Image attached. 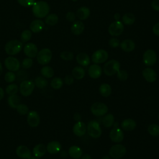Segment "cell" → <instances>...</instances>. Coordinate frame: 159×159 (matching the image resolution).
Wrapping results in <instances>:
<instances>
[{
	"mask_svg": "<svg viewBox=\"0 0 159 159\" xmlns=\"http://www.w3.org/2000/svg\"><path fill=\"white\" fill-rule=\"evenodd\" d=\"M50 12V6L48 4L43 1L35 2L32 6V12L35 17L37 18L45 17Z\"/></svg>",
	"mask_w": 159,
	"mask_h": 159,
	"instance_id": "1",
	"label": "cell"
},
{
	"mask_svg": "<svg viewBox=\"0 0 159 159\" xmlns=\"http://www.w3.org/2000/svg\"><path fill=\"white\" fill-rule=\"evenodd\" d=\"M23 43L18 40H12L9 41L4 47L6 53L10 55H15L19 53L22 49Z\"/></svg>",
	"mask_w": 159,
	"mask_h": 159,
	"instance_id": "2",
	"label": "cell"
},
{
	"mask_svg": "<svg viewBox=\"0 0 159 159\" xmlns=\"http://www.w3.org/2000/svg\"><path fill=\"white\" fill-rule=\"evenodd\" d=\"M120 64L116 60L107 61L103 66V72L107 76H111L116 74L120 70Z\"/></svg>",
	"mask_w": 159,
	"mask_h": 159,
	"instance_id": "3",
	"label": "cell"
},
{
	"mask_svg": "<svg viewBox=\"0 0 159 159\" xmlns=\"http://www.w3.org/2000/svg\"><path fill=\"white\" fill-rule=\"evenodd\" d=\"M87 132L93 139L99 138L102 134V130L99 122L95 120L89 122L87 125Z\"/></svg>",
	"mask_w": 159,
	"mask_h": 159,
	"instance_id": "4",
	"label": "cell"
},
{
	"mask_svg": "<svg viewBox=\"0 0 159 159\" xmlns=\"http://www.w3.org/2000/svg\"><path fill=\"white\" fill-rule=\"evenodd\" d=\"M52 52L50 49L44 48L40 50L37 55V62L42 65L48 64L52 60Z\"/></svg>",
	"mask_w": 159,
	"mask_h": 159,
	"instance_id": "5",
	"label": "cell"
},
{
	"mask_svg": "<svg viewBox=\"0 0 159 159\" xmlns=\"http://www.w3.org/2000/svg\"><path fill=\"white\" fill-rule=\"evenodd\" d=\"M127 152L125 147L122 144H116L112 145L109 151V154L111 157L114 159H119L124 157Z\"/></svg>",
	"mask_w": 159,
	"mask_h": 159,
	"instance_id": "6",
	"label": "cell"
},
{
	"mask_svg": "<svg viewBox=\"0 0 159 159\" xmlns=\"http://www.w3.org/2000/svg\"><path fill=\"white\" fill-rule=\"evenodd\" d=\"M34 88L35 84L32 80H24L20 83L19 91L23 96H30L33 93Z\"/></svg>",
	"mask_w": 159,
	"mask_h": 159,
	"instance_id": "7",
	"label": "cell"
},
{
	"mask_svg": "<svg viewBox=\"0 0 159 159\" xmlns=\"http://www.w3.org/2000/svg\"><path fill=\"white\" fill-rule=\"evenodd\" d=\"M124 30V24L120 20H115L108 27L109 34L113 37H117L122 34Z\"/></svg>",
	"mask_w": 159,
	"mask_h": 159,
	"instance_id": "8",
	"label": "cell"
},
{
	"mask_svg": "<svg viewBox=\"0 0 159 159\" xmlns=\"http://www.w3.org/2000/svg\"><path fill=\"white\" fill-rule=\"evenodd\" d=\"M142 60L143 63L147 66L154 65L157 60V53L155 50L152 49H148L143 54Z\"/></svg>",
	"mask_w": 159,
	"mask_h": 159,
	"instance_id": "9",
	"label": "cell"
},
{
	"mask_svg": "<svg viewBox=\"0 0 159 159\" xmlns=\"http://www.w3.org/2000/svg\"><path fill=\"white\" fill-rule=\"evenodd\" d=\"M91 113L95 116H102L107 114L108 107L106 104L102 102H97L93 103L90 108Z\"/></svg>",
	"mask_w": 159,
	"mask_h": 159,
	"instance_id": "10",
	"label": "cell"
},
{
	"mask_svg": "<svg viewBox=\"0 0 159 159\" xmlns=\"http://www.w3.org/2000/svg\"><path fill=\"white\" fill-rule=\"evenodd\" d=\"M109 55L106 50L98 49L93 52L91 55V60L94 63L100 64L106 62L108 59Z\"/></svg>",
	"mask_w": 159,
	"mask_h": 159,
	"instance_id": "11",
	"label": "cell"
},
{
	"mask_svg": "<svg viewBox=\"0 0 159 159\" xmlns=\"http://www.w3.org/2000/svg\"><path fill=\"white\" fill-rule=\"evenodd\" d=\"M109 137L112 142L114 143H120L124 138V134L121 128L119 126H113L112 129L109 133Z\"/></svg>",
	"mask_w": 159,
	"mask_h": 159,
	"instance_id": "12",
	"label": "cell"
},
{
	"mask_svg": "<svg viewBox=\"0 0 159 159\" xmlns=\"http://www.w3.org/2000/svg\"><path fill=\"white\" fill-rule=\"evenodd\" d=\"M4 65L6 68L11 71H17L20 69L19 61L14 57H8L4 60Z\"/></svg>",
	"mask_w": 159,
	"mask_h": 159,
	"instance_id": "13",
	"label": "cell"
},
{
	"mask_svg": "<svg viewBox=\"0 0 159 159\" xmlns=\"http://www.w3.org/2000/svg\"><path fill=\"white\" fill-rule=\"evenodd\" d=\"M27 122L31 127H37L40 122V116L35 111H30L27 114Z\"/></svg>",
	"mask_w": 159,
	"mask_h": 159,
	"instance_id": "14",
	"label": "cell"
},
{
	"mask_svg": "<svg viewBox=\"0 0 159 159\" xmlns=\"http://www.w3.org/2000/svg\"><path fill=\"white\" fill-rule=\"evenodd\" d=\"M38 48L37 45L33 43H28L24 47V53L29 58H35L38 53Z\"/></svg>",
	"mask_w": 159,
	"mask_h": 159,
	"instance_id": "15",
	"label": "cell"
},
{
	"mask_svg": "<svg viewBox=\"0 0 159 159\" xmlns=\"http://www.w3.org/2000/svg\"><path fill=\"white\" fill-rule=\"evenodd\" d=\"M142 76L148 83H153L157 79V74L155 71L150 67H147L142 71Z\"/></svg>",
	"mask_w": 159,
	"mask_h": 159,
	"instance_id": "16",
	"label": "cell"
},
{
	"mask_svg": "<svg viewBox=\"0 0 159 159\" xmlns=\"http://www.w3.org/2000/svg\"><path fill=\"white\" fill-rule=\"evenodd\" d=\"M87 131L86 125L82 121L76 122L73 127V132L77 137L83 136Z\"/></svg>",
	"mask_w": 159,
	"mask_h": 159,
	"instance_id": "17",
	"label": "cell"
},
{
	"mask_svg": "<svg viewBox=\"0 0 159 159\" xmlns=\"http://www.w3.org/2000/svg\"><path fill=\"white\" fill-rule=\"evenodd\" d=\"M88 73L91 78H99L102 75V68L98 64L94 63L89 66L88 70Z\"/></svg>",
	"mask_w": 159,
	"mask_h": 159,
	"instance_id": "18",
	"label": "cell"
},
{
	"mask_svg": "<svg viewBox=\"0 0 159 159\" xmlns=\"http://www.w3.org/2000/svg\"><path fill=\"white\" fill-rule=\"evenodd\" d=\"M17 155L22 159H29L32 153L30 149L25 145H19L17 147L16 150Z\"/></svg>",
	"mask_w": 159,
	"mask_h": 159,
	"instance_id": "19",
	"label": "cell"
},
{
	"mask_svg": "<svg viewBox=\"0 0 159 159\" xmlns=\"http://www.w3.org/2000/svg\"><path fill=\"white\" fill-rule=\"evenodd\" d=\"M70 29L73 35H80L84 30V25L81 20H75L72 24Z\"/></svg>",
	"mask_w": 159,
	"mask_h": 159,
	"instance_id": "20",
	"label": "cell"
},
{
	"mask_svg": "<svg viewBox=\"0 0 159 159\" xmlns=\"http://www.w3.org/2000/svg\"><path fill=\"white\" fill-rule=\"evenodd\" d=\"M47 151L51 154H56L59 153L61 150V143L57 141L53 140L50 142L46 146Z\"/></svg>",
	"mask_w": 159,
	"mask_h": 159,
	"instance_id": "21",
	"label": "cell"
},
{
	"mask_svg": "<svg viewBox=\"0 0 159 159\" xmlns=\"http://www.w3.org/2000/svg\"><path fill=\"white\" fill-rule=\"evenodd\" d=\"M120 48L125 52H131L135 48V43L132 39H125L120 43Z\"/></svg>",
	"mask_w": 159,
	"mask_h": 159,
	"instance_id": "22",
	"label": "cell"
},
{
	"mask_svg": "<svg viewBox=\"0 0 159 159\" xmlns=\"http://www.w3.org/2000/svg\"><path fill=\"white\" fill-rule=\"evenodd\" d=\"M76 60L79 65L84 67L88 66L91 62V59L89 55L84 52L79 53L76 57Z\"/></svg>",
	"mask_w": 159,
	"mask_h": 159,
	"instance_id": "23",
	"label": "cell"
},
{
	"mask_svg": "<svg viewBox=\"0 0 159 159\" xmlns=\"http://www.w3.org/2000/svg\"><path fill=\"white\" fill-rule=\"evenodd\" d=\"M45 27V23L40 19L34 20L30 24V30L34 33L41 32Z\"/></svg>",
	"mask_w": 159,
	"mask_h": 159,
	"instance_id": "24",
	"label": "cell"
},
{
	"mask_svg": "<svg viewBox=\"0 0 159 159\" xmlns=\"http://www.w3.org/2000/svg\"><path fill=\"white\" fill-rule=\"evenodd\" d=\"M136 126V122L130 118L124 119L120 124L121 129L125 131H132L135 129Z\"/></svg>",
	"mask_w": 159,
	"mask_h": 159,
	"instance_id": "25",
	"label": "cell"
},
{
	"mask_svg": "<svg viewBox=\"0 0 159 159\" xmlns=\"http://www.w3.org/2000/svg\"><path fill=\"white\" fill-rule=\"evenodd\" d=\"M90 14V9L88 7L81 6L76 11V16L80 20L82 21L86 20L89 17Z\"/></svg>",
	"mask_w": 159,
	"mask_h": 159,
	"instance_id": "26",
	"label": "cell"
},
{
	"mask_svg": "<svg viewBox=\"0 0 159 159\" xmlns=\"http://www.w3.org/2000/svg\"><path fill=\"white\" fill-rule=\"evenodd\" d=\"M68 155L74 159H79L83 155L82 149L77 145H72L68 149Z\"/></svg>",
	"mask_w": 159,
	"mask_h": 159,
	"instance_id": "27",
	"label": "cell"
},
{
	"mask_svg": "<svg viewBox=\"0 0 159 159\" xmlns=\"http://www.w3.org/2000/svg\"><path fill=\"white\" fill-rule=\"evenodd\" d=\"M47 148L46 146L42 143H39L36 145L32 150V153L34 156L37 157V158H41L46 153Z\"/></svg>",
	"mask_w": 159,
	"mask_h": 159,
	"instance_id": "28",
	"label": "cell"
},
{
	"mask_svg": "<svg viewBox=\"0 0 159 159\" xmlns=\"http://www.w3.org/2000/svg\"><path fill=\"white\" fill-rule=\"evenodd\" d=\"M136 17L133 13L127 12L122 17V22L126 25H132L135 22Z\"/></svg>",
	"mask_w": 159,
	"mask_h": 159,
	"instance_id": "29",
	"label": "cell"
},
{
	"mask_svg": "<svg viewBox=\"0 0 159 159\" xmlns=\"http://www.w3.org/2000/svg\"><path fill=\"white\" fill-rule=\"evenodd\" d=\"M100 94L104 98L109 97L112 93V88L107 83L101 84L99 88Z\"/></svg>",
	"mask_w": 159,
	"mask_h": 159,
	"instance_id": "30",
	"label": "cell"
},
{
	"mask_svg": "<svg viewBox=\"0 0 159 159\" xmlns=\"http://www.w3.org/2000/svg\"><path fill=\"white\" fill-rule=\"evenodd\" d=\"M85 75L84 69L80 66H75L72 70V76L75 79L81 80L84 78Z\"/></svg>",
	"mask_w": 159,
	"mask_h": 159,
	"instance_id": "31",
	"label": "cell"
},
{
	"mask_svg": "<svg viewBox=\"0 0 159 159\" xmlns=\"http://www.w3.org/2000/svg\"><path fill=\"white\" fill-rule=\"evenodd\" d=\"M114 123V117L112 114H107L104 115L102 119V124L104 127L110 128Z\"/></svg>",
	"mask_w": 159,
	"mask_h": 159,
	"instance_id": "32",
	"label": "cell"
},
{
	"mask_svg": "<svg viewBox=\"0 0 159 159\" xmlns=\"http://www.w3.org/2000/svg\"><path fill=\"white\" fill-rule=\"evenodd\" d=\"M20 98L17 94L9 96L7 98V103L10 107L12 109H16L17 106L20 104Z\"/></svg>",
	"mask_w": 159,
	"mask_h": 159,
	"instance_id": "33",
	"label": "cell"
},
{
	"mask_svg": "<svg viewBox=\"0 0 159 159\" xmlns=\"http://www.w3.org/2000/svg\"><path fill=\"white\" fill-rule=\"evenodd\" d=\"M58 21V17L56 14H48L45 19L46 24L50 26H53L57 24Z\"/></svg>",
	"mask_w": 159,
	"mask_h": 159,
	"instance_id": "34",
	"label": "cell"
},
{
	"mask_svg": "<svg viewBox=\"0 0 159 159\" xmlns=\"http://www.w3.org/2000/svg\"><path fill=\"white\" fill-rule=\"evenodd\" d=\"M40 73L44 78H50L54 75V70L49 66H45L41 68Z\"/></svg>",
	"mask_w": 159,
	"mask_h": 159,
	"instance_id": "35",
	"label": "cell"
},
{
	"mask_svg": "<svg viewBox=\"0 0 159 159\" xmlns=\"http://www.w3.org/2000/svg\"><path fill=\"white\" fill-rule=\"evenodd\" d=\"M34 84L35 86H36L38 88L43 89L47 86L48 81L43 76H37L35 79Z\"/></svg>",
	"mask_w": 159,
	"mask_h": 159,
	"instance_id": "36",
	"label": "cell"
},
{
	"mask_svg": "<svg viewBox=\"0 0 159 159\" xmlns=\"http://www.w3.org/2000/svg\"><path fill=\"white\" fill-rule=\"evenodd\" d=\"M63 81L62 79L60 77L53 78L50 82V86L54 89H60L63 86Z\"/></svg>",
	"mask_w": 159,
	"mask_h": 159,
	"instance_id": "37",
	"label": "cell"
},
{
	"mask_svg": "<svg viewBox=\"0 0 159 159\" xmlns=\"http://www.w3.org/2000/svg\"><path fill=\"white\" fill-rule=\"evenodd\" d=\"M147 131L152 136H159V125L156 124H152L148 126Z\"/></svg>",
	"mask_w": 159,
	"mask_h": 159,
	"instance_id": "38",
	"label": "cell"
},
{
	"mask_svg": "<svg viewBox=\"0 0 159 159\" xmlns=\"http://www.w3.org/2000/svg\"><path fill=\"white\" fill-rule=\"evenodd\" d=\"M19 87L16 84L14 83H10L9 85H7L6 88V93L9 95H14L16 94L18 92Z\"/></svg>",
	"mask_w": 159,
	"mask_h": 159,
	"instance_id": "39",
	"label": "cell"
},
{
	"mask_svg": "<svg viewBox=\"0 0 159 159\" xmlns=\"http://www.w3.org/2000/svg\"><path fill=\"white\" fill-rule=\"evenodd\" d=\"M60 58L65 61H71L73 59V53L70 51H63L60 53Z\"/></svg>",
	"mask_w": 159,
	"mask_h": 159,
	"instance_id": "40",
	"label": "cell"
},
{
	"mask_svg": "<svg viewBox=\"0 0 159 159\" xmlns=\"http://www.w3.org/2000/svg\"><path fill=\"white\" fill-rule=\"evenodd\" d=\"M32 37V32L30 30H24L20 35V40L22 43L27 42Z\"/></svg>",
	"mask_w": 159,
	"mask_h": 159,
	"instance_id": "41",
	"label": "cell"
},
{
	"mask_svg": "<svg viewBox=\"0 0 159 159\" xmlns=\"http://www.w3.org/2000/svg\"><path fill=\"white\" fill-rule=\"evenodd\" d=\"M16 110H17V112L20 115H22V116L25 115V114H28V112H29V107L25 104L20 103L16 107Z\"/></svg>",
	"mask_w": 159,
	"mask_h": 159,
	"instance_id": "42",
	"label": "cell"
},
{
	"mask_svg": "<svg viewBox=\"0 0 159 159\" xmlns=\"http://www.w3.org/2000/svg\"><path fill=\"white\" fill-rule=\"evenodd\" d=\"M16 78V75L13 71H7L6 73L4 75V80L8 83H11L15 81Z\"/></svg>",
	"mask_w": 159,
	"mask_h": 159,
	"instance_id": "43",
	"label": "cell"
},
{
	"mask_svg": "<svg viewBox=\"0 0 159 159\" xmlns=\"http://www.w3.org/2000/svg\"><path fill=\"white\" fill-rule=\"evenodd\" d=\"M117 78L122 81H125L128 78V73L124 70H119L117 73Z\"/></svg>",
	"mask_w": 159,
	"mask_h": 159,
	"instance_id": "44",
	"label": "cell"
},
{
	"mask_svg": "<svg viewBox=\"0 0 159 159\" xmlns=\"http://www.w3.org/2000/svg\"><path fill=\"white\" fill-rule=\"evenodd\" d=\"M33 65V60L31 58H24L21 63V66L24 69L30 68Z\"/></svg>",
	"mask_w": 159,
	"mask_h": 159,
	"instance_id": "45",
	"label": "cell"
},
{
	"mask_svg": "<svg viewBox=\"0 0 159 159\" xmlns=\"http://www.w3.org/2000/svg\"><path fill=\"white\" fill-rule=\"evenodd\" d=\"M18 3L25 7L32 6L35 2V0H17Z\"/></svg>",
	"mask_w": 159,
	"mask_h": 159,
	"instance_id": "46",
	"label": "cell"
},
{
	"mask_svg": "<svg viewBox=\"0 0 159 159\" xmlns=\"http://www.w3.org/2000/svg\"><path fill=\"white\" fill-rule=\"evenodd\" d=\"M120 43V40L118 39H117L116 37L111 38L109 40V45L112 48H117L119 47Z\"/></svg>",
	"mask_w": 159,
	"mask_h": 159,
	"instance_id": "47",
	"label": "cell"
},
{
	"mask_svg": "<svg viewBox=\"0 0 159 159\" xmlns=\"http://www.w3.org/2000/svg\"><path fill=\"white\" fill-rule=\"evenodd\" d=\"M76 16V14L74 13L73 12H68L66 14V19L68 21V22H73L74 21H75Z\"/></svg>",
	"mask_w": 159,
	"mask_h": 159,
	"instance_id": "48",
	"label": "cell"
},
{
	"mask_svg": "<svg viewBox=\"0 0 159 159\" xmlns=\"http://www.w3.org/2000/svg\"><path fill=\"white\" fill-rule=\"evenodd\" d=\"M74 79L75 78H73V76L72 75H68L65 76V77L64 78V82L67 85H71L73 83Z\"/></svg>",
	"mask_w": 159,
	"mask_h": 159,
	"instance_id": "49",
	"label": "cell"
},
{
	"mask_svg": "<svg viewBox=\"0 0 159 159\" xmlns=\"http://www.w3.org/2000/svg\"><path fill=\"white\" fill-rule=\"evenodd\" d=\"M151 6L154 11H159V0H152Z\"/></svg>",
	"mask_w": 159,
	"mask_h": 159,
	"instance_id": "50",
	"label": "cell"
},
{
	"mask_svg": "<svg viewBox=\"0 0 159 159\" xmlns=\"http://www.w3.org/2000/svg\"><path fill=\"white\" fill-rule=\"evenodd\" d=\"M152 32L156 35L159 37V22L156 23L152 27Z\"/></svg>",
	"mask_w": 159,
	"mask_h": 159,
	"instance_id": "51",
	"label": "cell"
},
{
	"mask_svg": "<svg viewBox=\"0 0 159 159\" xmlns=\"http://www.w3.org/2000/svg\"><path fill=\"white\" fill-rule=\"evenodd\" d=\"M73 118L75 121H80L81 119V116L79 112H75L73 115Z\"/></svg>",
	"mask_w": 159,
	"mask_h": 159,
	"instance_id": "52",
	"label": "cell"
},
{
	"mask_svg": "<svg viewBox=\"0 0 159 159\" xmlns=\"http://www.w3.org/2000/svg\"><path fill=\"white\" fill-rule=\"evenodd\" d=\"M59 153H60V157L63 158H66L68 155V152H67V151H66V150H61V151Z\"/></svg>",
	"mask_w": 159,
	"mask_h": 159,
	"instance_id": "53",
	"label": "cell"
},
{
	"mask_svg": "<svg viewBox=\"0 0 159 159\" xmlns=\"http://www.w3.org/2000/svg\"><path fill=\"white\" fill-rule=\"evenodd\" d=\"M121 16L119 13H115L114 15V19L115 20H120Z\"/></svg>",
	"mask_w": 159,
	"mask_h": 159,
	"instance_id": "54",
	"label": "cell"
},
{
	"mask_svg": "<svg viewBox=\"0 0 159 159\" xmlns=\"http://www.w3.org/2000/svg\"><path fill=\"white\" fill-rule=\"evenodd\" d=\"M81 159H92V158H91L90 155H89V154H84V155L81 156Z\"/></svg>",
	"mask_w": 159,
	"mask_h": 159,
	"instance_id": "55",
	"label": "cell"
},
{
	"mask_svg": "<svg viewBox=\"0 0 159 159\" xmlns=\"http://www.w3.org/2000/svg\"><path fill=\"white\" fill-rule=\"evenodd\" d=\"M4 96V91L2 88L0 87V100H1Z\"/></svg>",
	"mask_w": 159,
	"mask_h": 159,
	"instance_id": "56",
	"label": "cell"
},
{
	"mask_svg": "<svg viewBox=\"0 0 159 159\" xmlns=\"http://www.w3.org/2000/svg\"><path fill=\"white\" fill-rule=\"evenodd\" d=\"M2 73V65H1V63L0 62V76L1 75Z\"/></svg>",
	"mask_w": 159,
	"mask_h": 159,
	"instance_id": "57",
	"label": "cell"
},
{
	"mask_svg": "<svg viewBox=\"0 0 159 159\" xmlns=\"http://www.w3.org/2000/svg\"><path fill=\"white\" fill-rule=\"evenodd\" d=\"M102 159H111V157H109L108 155H105V156H104V157L102 158Z\"/></svg>",
	"mask_w": 159,
	"mask_h": 159,
	"instance_id": "58",
	"label": "cell"
},
{
	"mask_svg": "<svg viewBox=\"0 0 159 159\" xmlns=\"http://www.w3.org/2000/svg\"><path fill=\"white\" fill-rule=\"evenodd\" d=\"M29 159H40V158H37V157H36L35 156H31V157Z\"/></svg>",
	"mask_w": 159,
	"mask_h": 159,
	"instance_id": "59",
	"label": "cell"
},
{
	"mask_svg": "<svg viewBox=\"0 0 159 159\" xmlns=\"http://www.w3.org/2000/svg\"><path fill=\"white\" fill-rule=\"evenodd\" d=\"M72 1H73V2H76V1H77L78 0H71Z\"/></svg>",
	"mask_w": 159,
	"mask_h": 159,
	"instance_id": "60",
	"label": "cell"
},
{
	"mask_svg": "<svg viewBox=\"0 0 159 159\" xmlns=\"http://www.w3.org/2000/svg\"><path fill=\"white\" fill-rule=\"evenodd\" d=\"M158 120H159V114H158Z\"/></svg>",
	"mask_w": 159,
	"mask_h": 159,
	"instance_id": "61",
	"label": "cell"
},
{
	"mask_svg": "<svg viewBox=\"0 0 159 159\" xmlns=\"http://www.w3.org/2000/svg\"><path fill=\"white\" fill-rule=\"evenodd\" d=\"M158 61H159V59H158Z\"/></svg>",
	"mask_w": 159,
	"mask_h": 159,
	"instance_id": "62",
	"label": "cell"
}]
</instances>
